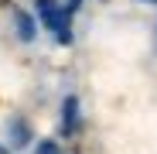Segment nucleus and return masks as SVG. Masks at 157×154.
<instances>
[{
	"mask_svg": "<svg viewBox=\"0 0 157 154\" xmlns=\"http://www.w3.org/2000/svg\"><path fill=\"white\" fill-rule=\"evenodd\" d=\"M38 21H41L62 45L72 41V17L65 14V7L58 4V0H38Z\"/></svg>",
	"mask_w": 157,
	"mask_h": 154,
	"instance_id": "f257e3e1",
	"label": "nucleus"
},
{
	"mask_svg": "<svg viewBox=\"0 0 157 154\" xmlns=\"http://www.w3.org/2000/svg\"><path fill=\"white\" fill-rule=\"evenodd\" d=\"M78 130V96L62 99V137H72Z\"/></svg>",
	"mask_w": 157,
	"mask_h": 154,
	"instance_id": "f03ea898",
	"label": "nucleus"
},
{
	"mask_svg": "<svg viewBox=\"0 0 157 154\" xmlns=\"http://www.w3.org/2000/svg\"><path fill=\"white\" fill-rule=\"evenodd\" d=\"M14 24H17V38H21V41H34V34H38V21H34L28 10H17V14H14Z\"/></svg>",
	"mask_w": 157,
	"mask_h": 154,
	"instance_id": "7ed1b4c3",
	"label": "nucleus"
},
{
	"mask_svg": "<svg viewBox=\"0 0 157 154\" xmlns=\"http://www.w3.org/2000/svg\"><path fill=\"white\" fill-rule=\"evenodd\" d=\"M28 140H31V127L24 123L21 116H14V120H10V144H14V147H24Z\"/></svg>",
	"mask_w": 157,
	"mask_h": 154,
	"instance_id": "20e7f679",
	"label": "nucleus"
},
{
	"mask_svg": "<svg viewBox=\"0 0 157 154\" xmlns=\"http://www.w3.org/2000/svg\"><path fill=\"white\" fill-rule=\"evenodd\" d=\"M34 154H65V151H62V147H58V144H55V140H41V144H38V151H34Z\"/></svg>",
	"mask_w": 157,
	"mask_h": 154,
	"instance_id": "39448f33",
	"label": "nucleus"
},
{
	"mask_svg": "<svg viewBox=\"0 0 157 154\" xmlns=\"http://www.w3.org/2000/svg\"><path fill=\"white\" fill-rule=\"evenodd\" d=\"M62 7H65V14L72 17V14H75L78 7H82V0H65V4H62Z\"/></svg>",
	"mask_w": 157,
	"mask_h": 154,
	"instance_id": "423d86ee",
	"label": "nucleus"
},
{
	"mask_svg": "<svg viewBox=\"0 0 157 154\" xmlns=\"http://www.w3.org/2000/svg\"><path fill=\"white\" fill-rule=\"evenodd\" d=\"M137 4H157V0H137Z\"/></svg>",
	"mask_w": 157,
	"mask_h": 154,
	"instance_id": "0eeeda50",
	"label": "nucleus"
},
{
	"mask_svg": "<svg viewBox=\"0 0 157 154\" xmlns=\"http://www.w3.org/2000/svg\"><path fill=\"white\" fill-rule=\"evenodd\" d=\"M0 154H7V147H4V144H0Z\"/></svg>",
	"mask_w": 157,
	"mask_h": 154,
	"instance_id": "6e6552de",
	"label": "nucleus"
}]
</instances>
